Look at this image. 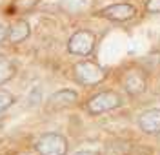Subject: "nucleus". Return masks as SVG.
<instances>
[{"instance_id":"f257e3e1","label":"nucleus","mask_w":160,"mask_h":155,"mask_svg":"<svg viewBox=\"0 0 160 155\" xmlns=\"http://www.w3.org/2000/svg\"><path fill=\"white\" fill-rule=\"evenodd\" d=\"M73 75H75L77 82H80L82 86H97V84L104 82V79H106L104 68L91 60L77 62L73 66Z\"/></svg>"},{"instance_id":"f03ea898","label":"nucleus","mask_w":160,"mask_h":155,"mask_svg":"<svg viewBox=\"0 0 160 155\" xmlns=\"http://www.w3.org/2000/svg\"><path fill=\"white\" fill-rule=\"evenodd\" d=\"M120 84L128 95L138 97L148 90V73L142 68H128L120 77Z\"/></svg>"},{"instance_id":"6e6552de","label":"nucleus","mask_w":160,"mask_h":155,"mask_svg":"<svg viewBox=\"0 0 160 155\" xmlns=\"http://www.w3.org/2000/svg\"><path fill=\"white\" fill-rule=\"evenodd\" d=\"M138 126L146 135H160V110L151 108L138 115Z\"/></svg>"},{"instance_id":"2eb2a0df","label":"nucleus","mask_w":160,"mask_h":155,"mask_svg":"<svg viewBox=\"0 0 160 155\" xmlns=\"http://www.w3.org/2000/svg\"><path fill=\"white\" fill-rule=\"evenodd\" d=\"M8 33H9V28L4 26V24H0V44L4 40H8Z\"/></svg>"},{"instance_id":"9d476101","label":"nucleus","mask_w":160,"mask_h":155,"mask_svg":"<svg viewBox=\"0 0 160 155\" xmlns=\"http://www.w3.org/2000/svg\"><path fill=\"white\" fill-rule=\"evenodd\" d=\"M31 35V26L28 20H17L9 26V33H8V40L11 44H20V42L28 40Z\"/></svg>"},{"instance_id":"1a4fd4ad","label":"nucleus","mask_w":160,"mask_h":155,"mask_svg":"<svg viewBox=\"0 0 160 155\" xmlns=\"http://www.w3.org/2000/svg\"><path fill=\"white\" fill-rule=\"evenodd\" d=\"M95 0H58V9L66 15H82L93 9Z\"/></svg>"},{"instance_id":"dca6fc26","label":"nucleus","mask_w":160,"mask_h":155,"mask_svg":"<svg viewBox=\"0 0 160 155\" xmlns=\"http://www.w3.org/2000/svg\"><path fill=\"white\" fill-rule=\"evenodd\" d=\"M73 155H100V153L93 152V150H80V152H75Z\"/></svg>"},{"instance_id":"4468645a","label":"nucleus","mask_w":160,"mask_h":155,"mask_svg":"<svg viewBox=\"0 0 160 155\" xmlns=\"http://www.w3.org/2000/svg\"><path fill=\"white\" fill-rule=\"evenodd\" d=\"M146 11L153 13V15H158L160 13V0H148L146 2Z\"/></svg>"},{"instance_id":"9b49d317","label":"nucleus","mask_w":160,"mask_h":155,"mask_svg":"<svg viewBox=\"0 0 160 155\" xmlns=\"http://www.w3.org/2000/svg\"><path fill=\"white\" fill-rule=\"evenodd\" d=\"M17 68L15 64L9 60H0V86H4L6 82H9L11 79L15 77Z\"/></svg>"},{"instance_id":"7ed1b4c3","label":"nucleus","mask_w":160,"mask_h":155,"mask_svg":"<svg viewBox=\"0 0 160 155\" xmlns=\"http://www.w3.org/2000/svg\"><path fill=\"white\" fill-rule=\"evenodd\" d=\"M35 148L40 155H66L68 153V139L62 133L48 132L37 139Z\"/></svg>"},{"instance_id":"20e7f679","label":"nucleus","mask_w":160,"mask_h":155,"mask_svg":"<svg viewBox=\"0 0 160 155\" xmlns=\"http://www.w3.org/2000/svg\"><path fill=\"white\" fill-rule=\"evenodd\" d=\"M122 104V99L117 91H100L93 95L88 104H86V111L89 115H102L106 111H111L115 108H118Z\"/></svg>"},{"instance_id":"39448f33","label":"nucleus","mask_w":160,"mask_h":155,"mask_svg":"<svg viewBox=\"0 0 160 155\" xmlns=\"http://www.w3.org/2000/svg\"><path fill=\"white\" fill-rule=\"evenodd\" d=\"M97 46V37L89 29H80L73 33L68 40V51L71 55H78V57H88L93 53Z\"/></svg>"},{"instance_id":"f8f14e48","label":"nucleus","mask_w":160,"mask_h":155,"mask_svg":"<svg viewBox=\"0 0 160 155\" xmlns=\"http://www.w3.org/2000/svg\"><path fill=\"white\" fill-rule=\"evenodd\" d=\"M13 102H15L13 93L6 91V90H0V113H2V111H6L9 106H13Z\"/></svg>"},{"instance_id":"0eeeda50","label":"nucleus","mask_w":160,"mask_h":155,"mask_svg":"<svg viewBox=\"0 0 160 155\" xmlns=\"http://www.w3.org/2000/svg\"><path fill=\"white\" fill-rule=\"evenodd\" d=\"M77 102H78V93L75 91V90H68V88L55 91L53 95H49V99H48V106H49L51 110L71 108V106H75Z\"/></svg>"},{"instance_id":"423d86ee","label":"nucleus","mask_w":160,"mask_h":155,"mask_svg":"<svg viewBox=\"0 0 160 155\" xmlns=\"http://www.w3.org/2000/svg\"><path fill=\"white\" fill-rule=\"evenodd\" d=\"M98 15L111 22H128L137 15V8L133 4H113L98 11Z\"/></svg>"},{"instance_id":"ddd939ff","label":"nucleus","mask_w":160,"mask_h":155,"mask_svg":"<svg viewBox=\"0 0 160 155\" xmlns=\"http://www.w3.org/2000/svg\"><path fill=\"white\" fill-rule=\"evenodd\" d=\"M38 4V0H15L13 8H17L18 11H29Z\"/></svg>"}]
</instances>
